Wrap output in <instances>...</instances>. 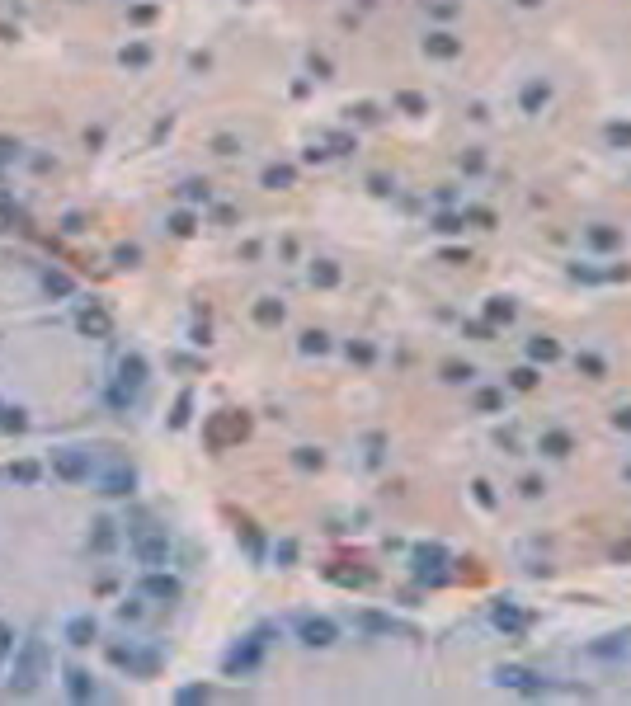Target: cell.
<instances>
[{"mask_svg":"<svg viewBox=\"0 0 631 706\" xmlns=\"http://www.w3.org/2000/svg\"><path fill=\"white\" fill-rule=\"evenodd\" d=\"M38 673H43V641H24V650H19V659H14L10 688H14V693H33Z\"/></svg>","mask_w":631,"mask_h":706,"instance_id":"cell-1","label":"cell"},{"mask_svg":"<svg viewBox=\"0 0 631 706\" xmlns=\"http://www.w3.org/2000/svg\"><path fill=\"white\" fill-rule=\"evenodd\" d=\"M132 551H137V561H142V565H165L170 542H165L160 527H137V532H132Z\"/></svg>","mask_w":631,"mask_h":706,"instance_id":"cell-2","label":"cell"},{"mask_svg":"<svg viewBox=\"0 0 631 706\" xmlns=\"http://www.w3.org/2000/svg\"><path fill=\"white\" fill-rule=\"evenodd\" d=\"M52 471L62 481H85L90 476V457L76 452V447H66V452H52Z\"/></svg>","mask_w":631,"mask_h":706,"instance_id":"cell-3","label":"cell"},{"mask_svg":"<svg viewBox=\"0 0 631 706\" xmlns=\"http://www.w3.org/2000/svg\"><path fill=\"white\" fill-rule=\"evenodd\" d=\"M297 636H302V645H335V622H325V617H302L297 622Z\"/></svg>","mask_w":631,"mask_h":706,"instance_id":"cell-4","label":"cell"},{"mask_svg":"<svg viewBox=\"0 0 631 706\" xmlns=\"http://www.w3.org/2000/svg\"><path fill=\"white\" fill-rule=\"evenodd\" d=\"M113 664L132 668V673H156V654H142V650H123V645H113Z\"/></svg>","mask_w":631,"mask_h":706,"instance_id":"cell-5","label":"cell"},{"mask_svg":"<svg viewBox=\"0 0 631 706\" xmlns=\"http://www.w3.org/2000/svg\"><path fill=\"white\" fill-rule=\"evenodd\" d=\"M500 683L504 688H518V693H537L542 688L537 673H527V668H500Z\"/></svg>","mask_w":631,"mask_h":706,"instance_id":"cell-6","label":"cell"},{"mask_svg":"<svg viewBox=\"0 0 631 706\" xmlns=\"http://www.w3.org/2000/svg\"><path fill=\"white\" fill-rule=\"evenodd\" d=\"M132 481H137V476H132V466H113V471L104 476V495H128Z\"/></svg>","mask_w":631,"mask_h":706,"instance_id":"cell-7","label":"cell"},{"mask_svg":"<svg viewBox=\"0 0 631 706\" xmlns=\"http://www.w3.org/2000/svg\"><path fill=\"white\" fill-rule=\"evenodd\" d=\"M66 693L76 697V702L94 697V683H90V673H80V668H66Z\"/></svg>","mask_w":631,"mask_h":706,"instance_id":"cell-8","label":"cell"},{"mask_svg":"<svg viewBox=\"0 0 631 706\" xmlns=\"http://www.w3.org/2000/svg\"><path fill=\"white\" fill-rule=\"evenodd\" d=\"M146 593H151V598L174 603V598H179V584H174V579H165V575H151V579H146Z\"/></svg>","mask_w":631,"mask_h":706,"instance_id":"cell-9","label":"cell"},{"mask_svg":"<svg viewBox=\"0 0 631 706\" xmlns=\"http://www.w3.org/2000/svg\"><path fill=\"white\" fill-rule=\"evenodd\" d=\"M415 565H420V575H434V579H438L443 551H438V547H420V551H415Z\"/></svg>","mask_w":631,"mask_h":706,"instance_id":"cell-10","label":"cell"},{"mask_svg":"<svg viewBox=\"0 0 631 706\" xmlns=\"http://www.w3.org/2000/svg\"><path fill=\"white\" fill-rule=\"evenodd\" d=\"M66 636H71V645H90L94 641V617H76V622L66 627Z\"/></svg>","mask_w":631,"mask_h":706,"instance_id":"cell-11","label":"cell"},{"mask_svg":"<svg viewBox=\"0 0 631 706\" xmlns=\"http://www.w3.org/2000/svg\"><path fill=\"white\" fill-rule=\"evenodd\" d=\"M542 452H547V457H566L570 438H566V433H547V438H542Z\"/></svg>","mask_w":631,"mask_h":706,"instance_id":"cell-12","label":"cell"},{"mask_svg":"<svg viewBox=\"0 0 631 706\" xmlns=\"http://www.w3.org/2000/svg\"><path fill=\"white\" fill-rule=\"evenodd\" d=\"M495 627H504V631H523V612H513V607H495Z\"/></svg>","mask_w":631,"mask_h":706,"instance_id":"cell-13","label":"cell"},{"mask_svg":"<svg viewBox=\"0 0 631 706\" xmlns=\"http://www.w3.org/2000/svg\"><path fill=\"white\" fill-rule=\"evenodd\" d=\"M142 358H123V381H132V386H142Z\"/></svg>","mask_w":631,"mask_h":706,"instance_id":"cell-14","label":"cell"},{"mask_svg":"<svg viewBox=\"0 0 631 706\" xmlns=\"http://www.w3.org/2000/svg\"><path fill=\"white\" fill-rule=\"evenodd\" d=\"M589 240H593L598 250H613V245H618V231H608V226H593V231H589Z\"/></svg>","mask_w":631,"mask_h":706,"instance_id":"cell-15","label":"cell"},{"mask_svg":"<svg viewBox=\"0 0 631 706\" xmlns=\"http://www.w3.org/2000/svg\"><path fill=\"white\" fill-rule=\"evenodd\" d=\"M527 353H532V358H542V363H552V358H556V344H552V340H532V344H527Z\"/></svg>","mask_w":631,"mask_h":706,"instance_id":"cell-16","label":"cell"},{"mask_svg":"<svg viewBox=\"0 0 631 706\" xmlns=\"http://www.w3.org/2000/svg\"><path fill=\"white\" fill-rule=\"evenodd\" d=\"M429 47H434L438 57H452V52H457V43L447 38V33H434V38H429Z\"/></svg>","mask_w":631,"mask_h":706,"instance_id":"cell-17","label":"cell"},{"mask_svg":"<svg viewBox=\"0 0 631 706\" xmlns=\"http://www.w3.org/2000/svg\"><path fill=\"white\" fill-rule=\"evenodd\" d=\"M542 99H547V85H527V94H523V104L527 108H537Z\"/></svg>","mask_w":631,"mask_h":706,"instance_id":"cell-18","label":"cell"},{"mask_svg":"<svg viewBox=\"0 0 631 706\" xmlns=\"http://www.w3.org/2000/svg\"><path fill=\"white\" fill-rule=\"evenodd\" d=\"M288 179H292V170H269V174H264L269 189H278V184H288Z\"/></svg>","mask_w":631,"mask_h":706,"instance_id":"cell-19","label":"cell"},{"mask_svg":"<svg viewBox=\"0 0 631 706\" xmlns=\"http://www.w3.org/2000/svg\"><path fill=\"white\" fill-rule=\"evenodd\" d=\"M532 381H537V377H532L527 367H518V372H513V386H523V391H527V386H532Z\"/></svg>","mask_w":631,"mask_h":706,"instance_id":"cell-20","label":"cell"},{"mask_svg":"<svg viewBox=\"0 0 631 706\" xmlns=\"http://www.w3.org/2000/svg\"><path fill=\"white\" fill-rule=\"evenodd\" d=\"M5 654H10V631L0 627V659H5Z\"/></svg>","mask_w":631,"mask_h":706,"instance_id":"cell-21","label":"cell"},{"mask_svg":"<svg viewBox=\"0 0 631 706\" xmlns=\"http://www.w3.org/2000/svg\"><path fill=\"white\" fill-rule=\"evenodd\" d=\"M613 419H618L622 429H631V410H622V415H613Z\"/></svg>","mask_w":631,"mask_h":706,"instance_id":"cell-22","label":"cell"},{"mask_svg":"<svg viewBox=\"0 0 631 706\" xmlns=\"http://www.w3.org/2000/svg\"><path fill=\"white\" fill-rule=\"evenodd\" d=\"M518 5H537V0H518Z\"/></svg>","mask_w":631,"mask_h":706,"instance_id":"cell-23","label":"cell"}]
</instances>
